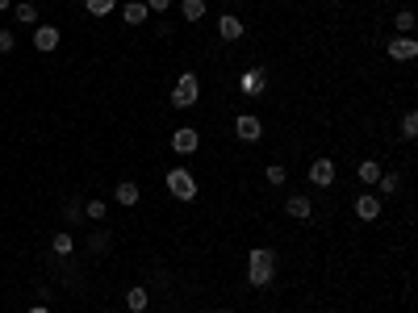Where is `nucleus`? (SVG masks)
Listing matches in <instances>:
<instances>
[{"instance_id": "obj_7", "label": "nucleus", "mask_w": 418, "mask_h": 313, "mask_svg": "<svg viewBox=\"0 0 418 313\" xmlns=\"http://www.w3.org/2000/svg\"><path fill=\"white\" fill-rule=\"evenodd\" d=\"M335 176H339V163H335V159H327V155H322V159H310V184H314V188H331Z\"/></svg>"}, {"instance_id": "obj_23", "label": "nucleus", "mask_w": 418, "mask_h": 313, "mask_svg": "<svg viewBox=\"0 0 418 313\" xmlns=\"http://www.w3.org/2000/svg\"><path fill=\"white\" fill-rule=\"evenodd\" d=\"M398 134H402V138H418V113H415V109H406V113H402Z\"/></svg>"}, {"instance_id": "obj_30", "label": "nucleus", "mask_w": 418, "mask_h": 313, "mask_svg": "<svg viewBox=\"0 0 418 313\" xmlns=\"http://www.w3.org/2000/svg\"><path fill=\"white\" fill-rule=\"evenodd\" d=\"M13 8V0H0V13H8Z\"/></svg>"}, {"instance_id": "obj_10", "label": "nucleus", "mask_w": 418, "mask_h": 313, "mask_svg": "<svg viewBox=\"0 0 418 313\" xmlns=\"http://www.w3.org/2000/svg\"><path fill=\"white\" fill-rule=\"evenodd\" d=\"M243 33H247L243 17H234V13H222V17H218V38H222V42H239Z\"/></svg>"}, {"instance_id": "obj_25", "label": "nucleus", "mask_w": 418, "mask_h": 313, "mask_svg": "<svg viewBox=\"0 0 418 313\" xmlns=\"http://www.w3.org/2000/svg\"><path fill=\"white\" fill-rule=\"evenodd\" d=\"M377 188H381V192H385V197H394V192H398V188H402V180H398V176H394V171H381V180H377Z\"/></svg>"}, {"instance_id": "obj_8", "label": "nucleus", "mask_w": 418, "mask_h": 313, "mask_svg": "<svg viewBox=\"0 0 418 313\" xmlns=\"http://www.w3.org/2000/svg\"><path fill=\"white\" fill-rule=\"evenodd\" d=\"M234 134H239V142H260L264 138V121L255 113H239L234 117Z\"/></svg>"}, {"instance_id": "obj_6", "label": "nucleus", "mask_w": 418, "mask_h": 313, "mask_svg": "<svg viewBox=\"0 0 418 313\" xmlns=\"http://www.w3.org/2000/svg\"><path fill=\"white\" fill-rule=\"evenodd\" d=\"M385 54H389L394 63H415V59H418V42L410 38V33H398V38L385 42Z\"/></svg>"}, {"instance_id": "obj_14", "label": "nucleus", "mask_w": 418, "mask_h": 313, "mask_svg": "<svg viewBox=\"0 0 418 313\" xmlns=\"http://www.w3.org/2000/svg\"><path fill=\"white\" fill-rule=\"evenodd\" d=\"M113 201H117V205H126V209H130V205H138V201H142V188H138V184H134V180H121V184H117V188H113Z\"/></svg>"}, {"instance_id": "obj_32", "label": "nucleus", "mask_w": 418, "mask_h": 313, "mask_svg": "<svg viewBox=\"0 0 418 313\" xmlns=\"http://www.w3.org/2000/svg\"><path fill=\"white\" fill-rule=\"evenodd\" d=\"M222 313H234V310H222Z\"/></svg>"}, {"instance_id": "obj_15", "label": "nucleus", "mask_w": 418, "mask_h": 313, "mask_svg": "<svg viewBox=\"0 0 418 313\" xmlns=\"http://www.w3.org/2000/svg\"><path fill=\"white\" fill-rule=\"evenodd\" d=\"M147 305H151V293H147L142 284L126 289V310H130V313H147Z\"/></svg>"}, {"instance_id": "obj_9", "label": "nucleus", "mask_w": 418, "mask_h": 313, "mask_svg": "<svg viewBox=\"0 0 418 313\" xmlns=\"http://www.w3.org/2000/svg\"><path fill=\"white\" fill-rule=\"evenodd\" d=\"M381 209H385V205H381V197H377V192H360V197L352 201V213H356L360 222H377V217H381Z\"/></svg>"}, {"instance_id": "obj_12", "label": "nucleus", "mask_w": 418, "mask_h": 313, "mask_svg": "<svg viewBox=\"0 0 418 313\" xmlns=\"http://www.w3.org/2000/svg\"><path fill=\"white\" fill-rule=\"evenodd\" d=\"M285 213H289L293 222H310V217H314V201H310L306 192H293V197L285 201Z\"/></svg>"}, {"instance_id": "obj_2", "label": "nucleus", "mask_w": 418, "mask_h": 313, "mask_svg": "<svg viewBox=\"0 0 418 313\" xmlns=\"http://www.w3.org/2000/svg\"><path fill=\"white\" fill-rule=\"evenodd\" d=\"M201 100V79H197V71H180V79H176V88H172V96H167V105L172 109H193Z\"/></svg>"}, {"instance_id": "obj_29", "label": "nucleus", "mask_w": 418, "mask_h": 313, "mask_svg": "<svg viewBox=\"0 0 418 313\" xmlns=\"http://www.w3.org/2000/svg\"><path fill=\"white\" fill-rule=\"evenodd\" d=\"M142 4H147V13H167L172 0H142Z\"/></svg>"}, {"instance_id": "obj_1", "label": "nucleus", "mask_w": 418, "mask_h": 313, "mask_svg": "<svg viewBox=\"0 0 418 313\" xmlns=\"http://www.w3.org/2000/svg\"><path fill=\"white\" fill-rule=\"evenodd\" d=\"M272 280H276V251L272 247L247 251V284L251 289H268Z\"/></svg>"}, {"instance_id": "obj_21", "label": "nucleus", "mask_w": 418, "mask_h": 313, "mask_svg": "<svg viewBox=\"0 0 418 313\" xmlns=\"http://www.w3.org/2000/svg\"><path fill=\"white\" fill-rule=\"evenodd\" d=\"M50 251H54V255H71V251H75V238H71L67 230H59V234L50 238Z\"/></svg>"}, {"instance_id": "obj_26", "label": "nucleus", "mask_w": 418, "mask_h": 313, "mask_svg": "<svg viewBox=\"0 0 418 313\" xmlns=\"http://www.w3.org/2000/svg\"><path fill=\"white\" fill-rule=\"evenodd\" d=\"M88 251H92V255H105V251H109V234H105V230H96V234L88 238Z\"/></svg>"}, {"instance_id": "obj_19", "label": "nucleus", "mask_w": 418, "mask_h": 313, "mask_svg": "<svg viewBox=\"0 0 418 313\" xmlns=\"http://www.w3.org/2000/svg\"><path fill=\"white\" fill-rule=\"evenodd\" d=\"M84 217H88V222H105V217H109V205H105L100 197H92V201H84Z\"/></svg>"}, {"instance_id": "obj_31", "label": "nucleus", "mask_w": 418, "mask_h": 313, "mask_svg": "<svg viewBox=\"0 0 418 313\" xmlns=\"http://www.w3.org/2000/svg\"><path fill=\"white\" fill-rule=\"evenodd\" d=\"M29 313H50V310H46V305H33V310H29Z\"/></svg>"}, {"instance_id": "obj_22", "label": "nucleus", "mask_w": 418, "mask_h": 313, "mask_svg": "<svg viewBox=\"0 0 418 313\" xmlns=\"http://www.w3.org/2000/svg\"><path fill=\"white\" fill-rule=\"evenodd\" d=\"M415 8H398V17H394V29L398 33H415Z\"/></svg>"}, {"instance_id": "obj_24", "label": "nucleus", "mask_w": 418, "mask_h": 313, "mask_svg": "<svg viewBox=\"0 0 418 313\" xmlns=\"http://www.w3.org/2000/svg\"><path fill=\"white\" fill-rule=\"evenodd\" d=\"M117 4H121V0H84V8H88L92 17H109Z\"/></svg>"}, {"instance_id": "obj_13", "label": "nucleus", "mask_w": 418, "mask_h": 313, "mask_svg": "<svg viewBox=\"0 0 418 313\" xmlns=\"http://www.w3.org/2000/svg\"><path fill=\"white\" fill-rule=\"evenodd\" d=\"M381 171H385V167H381V159H356V180H360V184H368V188H373V184L381 180Z\"/></svg>"}, {"instance_id": "obj_16", "label": "nucleus", "mask_w": 418, "mask_h": 313, "mask_svg": "<svg viewBox=\"0 0 418 313\" xmlns=\"http://www.w3.org/2000/svg\"><path fill=\"white\" fill-rule=\"evenodd\" d=\"M121 21H126V25H142V21H147V4H142V0H126Z\"/></svg>"}, {"instance_id": "obj_18", "label": "nucleus", "mask_w": 418, "mask_h": 313, "mask_svg": "<svg viewBox=\"0 0 418 313\" xmlns=\"http://www.w3.org/2000/svg\"><path fill=\"white\" fill-rule=\"evenodd\" d=\"M264 180H268L272 188H285V184H289V167H285V163H268V171H264Z\"/></svg>"}, {"instance_id": "obj_28", "label": "nucleus", "mask_w": 418, "mask_h": 313, "mask_svg": "<svg viewBox=\"0 0 418 313\" xmlns=\"http://www.w3.org/2000/svg\"><path fill=\"white\" fill-rule=\"evenodd\" d=\"M13 46H17L13 29H0V54H13Z\"/></svg>"}, {"instance_id": "obj_5", "label": "nucleus", "mask_w": 418, "mask_h": 313, "mask_svg": "<svg viewBox=\"0 0 418 313\" xmlns=\"http://www.w3.org/2000/svg\"><path fill=\"white\" fill-rule=\"evenodd\" d=\"M167 142H172V155H197L201 151V130L197 125H176Z\"/></svg>"}, {"instance_id": "obj_27", "label": "nucleus", "mask_w": 418, "mask_h": 313, "mask_svg": "<svg viewBox=\"0 0 418 313\" xmlns=\"http://www.w3.org/2000/svg\"><path fill=\"white\" fill-rule=\"evenodd\" d=\"M63 217H67V226H75V222L84 217V205H80V201H67V205H63Z\"/></svg>"}, {"instance_id": "obj_4", "label": "nucleus", "mask_w": 418, "mask_h": 313, "mask_svg": "<svg viewBox=\"0 0 418 313\" xmlns=\"http://www.w3.org/2000/svg\"><path fill=\"white\" fill-rule=\"evenodd\" d=\"M239 92H243V96H251V100H260V96L268 92V75H264V67H260V63H251V67H243V71H239Z\"/></svg>"}, {"instance_id": "obj_17", "label": "nucleus", "mask_w": 418, "mask_h": 313, "mask_svg": "<svg viewBox=\"0 0 418 313\" xmlns=\"http://www.w3.org/2000/svg\"><path fill=\"white\" fill-rule=\"evenodd\" d=\"M13 17H17L21 25H38V4H29V0H21V4H13Z\"/></svg>"}, {"instance_id": "obj_3", "label": "nucleus", "mask_w": 418, "mask_h": 313, "mask_svg": "<svg viewBox=\"0 0 418 313\" xmlns=\"http://www.w3.org/2000/svg\"><path fill=\"white\" fill-rule=\"evenodd\" d=\"M163 188H167L176 201H193V197H197V176H193L188 167H167Z\"/></svg>"}, {"instance_id": "obj_11", "label": "nucleus", "mask_w": 418, "mask_h": 313, "mask_svg": "<svg viewBox=\"0 0 418 313\" xmlns=\"http://www.w3.org/2000/svg\"><path fill=\"white\" fill-rule=\"evenodd\" d=\"M59 38H63L59 25H38V29H33V50H38V54H50V50H59Z\"/></svg>"}, {"instance_id": "obj_20", "label": "nucleus", "mask_w": 418, "mask_h": 313, "mask_svg": "<svg viewBox=\"0 0 418 313\" xmlns=\"http://www.w3.org/2000/svg\"><path fill=\"white\" fill-rule=\"evenodd\" d=\"M180 17H184V21H193V25H197V21H201V17H205V0H180Z\"/></svg>"}]
</instances>
